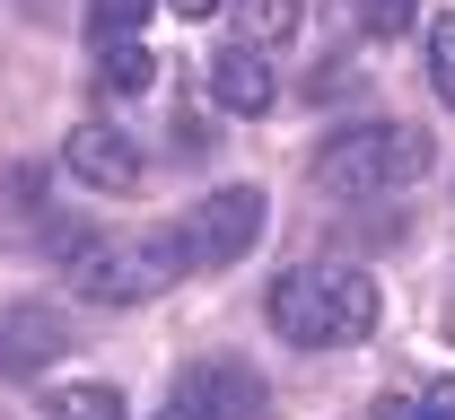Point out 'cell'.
<instances>
[{
	"label": "cell",
	"mask_w": 455,
	"mask_h": 420,
	"mask_svg": "<svg viewBox=\"0 0 455 420\" xmlns=\"http://www.w3.org/2000/svg\"><path fill=\"white\" fill-rule=\"evenodd\" d=\"M44 420H132V412H123L114 385H61L53 403H44Z\"/></svg>",
	"instance_id": "30bf717a"
},
{
	"label": "cell",
	"mask_w": 455,
	"mask_h": 420,
	"mask_svg": "<svg viewBox=\"0 0 455 420\" xmlns=\"http://www.w3.org/2000/svg\"><path fill=\"white\" fill-rule=\"evenodd\" d=\"M350 9V27H368V36H403L411 18H420V0H341Z\"/></svg>",
	"instance_id": "4fadbf2b"
},
{
	"label": "cell",
	"mask_w": 455,
	"mask_h": 420,
	"mask_svg": "<svg viewBox=\"0 0 455 420\" xmlns=\"http://www.w3.org/2000/svg\"><path fill=\"white\" fill-rule=\"evenodd\" d=\"M429 131H411V123H350L333 131L324 149H315V184L341 193V202H377V193H403V184L429 176Z\"/></svg>",
	"instance_id": "7a4b0ae2"
},
{
	"label": "cell",
	"mask_w": 455,
	"mask_h": 420,
	"mask_svg": "<svg viewBox=\"0 0 455 420\" xmlns=\"http://www.w3.org/2000/svg\"><path fill=\"white\" fill-rule=\"evenodd\" d=\"M70 176L97 184V193H132V184H140V149H132V131H114V123H79V131H70Z\"/></svg>",
	"instance_id": "52a82bcc"
},
{
	"label": "cell",
	"mask_w": 455,
	"mask_h": 420,
	"mask_svg": "<svg viewBox=\"0 0 455 420\" xmlns=\"http://www.w3.org/2000/svg\"><path fill=\"white\" fill-rule=\"evenodd\" d=\"M140 18H149V0H97V9H88V44H106V36H132Z\"/></svg>",
	"instance_id": "5bb4252c"
},
{
	"label": "cell",
	"mask_w": 455,
	"mask_h": 420,
	"mask_svg": "<svg viewBox=\"0 0 455 420\" xmlns=\"http://www.w3.org/2000/svg\"><path fill=\"white\" fill-rule=\"evenodd\" d=\"M368 420H429V403H420V394H377Z\"/></svg>",
	"instance_id": "9a60e30c"
},
{
	"label": "cell",
	"mask_w": 455,
	"mask_h": 420,
	"mask_svg": "<svg viewBox=\"0 0 455 420\" xmlns=\"http://www.w3.org/2000/svg\"><path fill=\"white\" fill-rule=\"evenodd\" d=\"M236 18H245V44H281V36H298V0H236Z\"/></svg>",
	"instance_id": "8fae6325"
},
{
	"label": "cell",
	"mask_w": 455,
	"mask_h": 420,
	"mask_svg": "<svg viewBox=\"0 0 455 420\" xmlns=\"http://www.w3.org/2000/svg\"><path fill=\"white\" fill-rule=\"evenodd\" d=\"M61 272L97 306H140L167 281H184V254H175V228H149V237H61Z\"/></svg>",
	"instance_id": "3957f363"
},
{
	"label": "cell",
	"mask_w": 455,
	"mask_h": 420,
	"mask_svg": "<svg viewBox=\"0 0 455 420\" xmlns=\"http://www.w3.org/2000/svg\"><path fill=\"white\" fill-rule=\"evenodd\" d=\"M377 315H386L377 281L350 263H298L272 281V333L298 351H359L377 333Z\"/></svg>",
	"instance_id": "6da1fadb"
},
{
	"label": "cell",
	"mask_w": 455,
	"mask_h": 420,
	"mask_svg": "<svg viewBox=\"0 0 455 420\" xmlns=\"http://www.w3.org/2000/svg\"><path fill=\"white\" fill-rule=\"evenodd\" d=\"M61 351H70V324H61L53 306H9L0 315V376H36Z\"/></svg>",
	"instance_id": "8992f818"
},
{
	"label": "cell",
	"mask_w": 455,
	"mask_h": 420,
	"mask_svg": "<svg viewBox=\"0 0 455 420\" xmlns=\"http://www.w3.org/2000/svg\"><path fill=\"white\" fill-rule=\"evenodd\" d=\"M211 97H220L228 115H272L281 79H272L263 44H228V53H211Z\"/></svg>",
	"instance_id": "ba28073f"
},
{
	"label": "cell",
	"mask_w": 455,
	"mask_h": 420,
	"mask_svg": "<svg viewBox=\"0 0 455 420\" xmlns=\"http://www.w3.org/2000/svg\"><path fill=\"white\" fill-rule=\"evenodd\" d=\"M263 403H272V385L245 360H193L167 385V420H254Z\"/></svg>",
	"instance_id": "5b68a950"
},
{
	"label": "cell",
	"mask_w": 455,
	"mask_h": 420,
	"mask_svg": "<svg viewBox=\"0 0 455 420\" xmlns=\"http://www.w3.org/2000/svg\"><path fill=\"white\" fill-rule=\"evenodd\" d=\"M167 9H175V18H220L228 0H167Z\"/></svg>",
	"instance_id": "e0dca14e"
},
{
	"label": "cell",
	"mask_w": 455,
	"mask_h": 420,
	"mask_svg": "<svg viewBox=\"0 0 455 420\" xmlns=\"http://www.w3.org/2000/svg\"><path fill=\"white\" fill-rule=\"evenodd\" d=\"M263 228H272V202H263L254 184H220V193H202V202L184 210L175 254H184V272H228V263L254 254Z\"/></svg>",
	"instance_id": "277c9868"
},
{
	"label": "cell",
	"mask_w": 455,
	"mask_h": 420,
	"mask_svg": "<svg viewBox=\"0 0 455 420\" xmlns=\"http://www.w3.org/2000/svg\"><path fill=\"white\" fill-rule=\"evenodd\" d=\"M420 53H429V88H438V106H455V18H429Z\"/></svg>",
	"instance_id": "7c38bea8"
},
{
	"label": "cell",
	"mask_w": 455,
	"mask_h": 420,
	"mask_svg": "<svg viewBox=\"0 0 455 420\" xmlns=\"http://www.w3.org/2000/svg\"><path fill=\"white\" fill-rule=\"evenodd\" d=\"M420 403H429V420H455V376H438V385H429Z\"/></svg>",
	"instance_id": "2e32d148"
},
{
	"label": "cell",
	"mask_w": 455,
	"mask_h": 420,
	"mask_svg": "<svg viewBox=\"0 0 455 420\" xmlns=\"http://www.w3.org/2000/svg\"><path fill=\"white\" fill-rule=\"evenodd\" d=\"M97 70H106V88L132 97V88H149V79H158V53H149L140 36H106V44H97Z\"/></svg>",
	"instance_id": "9c48e42d"
}]
</instances>
